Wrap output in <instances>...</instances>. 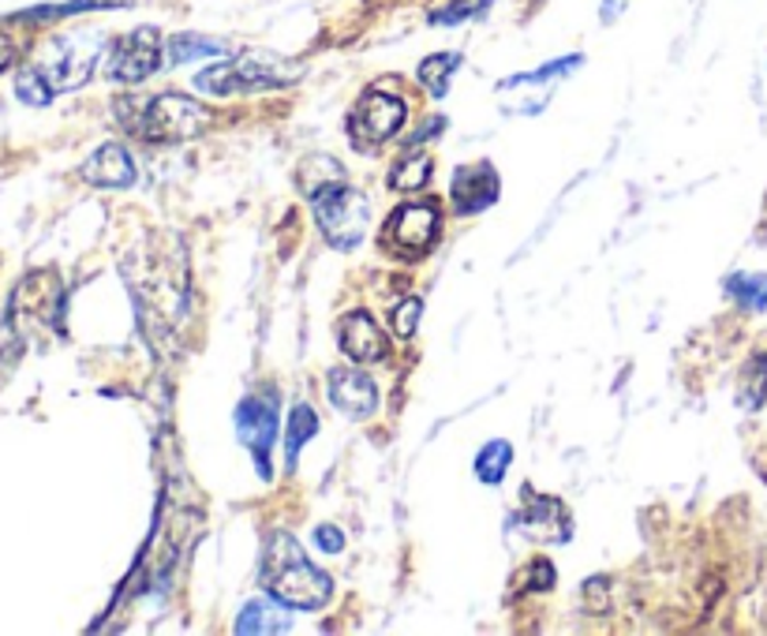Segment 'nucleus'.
<instances>
[{"label":"nucleus","instance_id":"nucleus-1","mask_svg":"<svg viewBox=\"0 0 767 636\" xmlns=\"http://www.w3.org/2000/svg\"><path fill=\"white\" fill-rule=\"evenodd\" d=\"M262 588L292 611H319L333 595V581L303 554L297 535L273 532L262 551Z\"/></svg>","mask_w":767,"mask_h":636},{"label":"nucleus","instance_id":"nucleus-2","mask_svg":"<svg viewBox=\"0 0 767 636\" xmlns=\"http://www.w3.org/2000/svg\"><path fill=\"white\" fill-rule=\"evenodd\" d=\"M311 207H314V221H319L327 243H333V248H341V251L356 248V243L363 240V232H367V225H371L367 195H363L360 188H352V184H345V180L322 188L311 199Z\"/></svg>","mask_w":767,"mask_h":636},{"label":"nucleus","instance_id":"nucleus-3","mask_svg":"<svg viewBox=\"0 0 767 636\" xmlns=\"http://www.w3.org/2000/svg\"><path fill=\"white\" fill-rule=\"evenodd\" d=\"M206 124H210V113L195 97L157 94L154 102H146L139 110V121H132L127 127L151 143H188L199 132H206Z\"/></svg>","mask_w":767,"mask_h":636},{"label":"nucleus","instance_id":"nucleus-4","mask_svg":"<svg viewBox=\"0 0 767 636\" xmlns=\"http://www.w3.org/2000/svg\"><path fill=\"white\" fill-rule=\"evenodd\" d=\"M292 83L284 72H273V64L259 61V56H240V61H225L218 67H206L195 75V86L203 94H248V91H270V86Z\"/></svg>","mask_w":767,"mask_h":636},{"label":"nucleus","instance_id":"nucleus-5","mask_svg":"<svg viewBox=\"0 0 767 636\" xmlns=\"http://www.w3.org/2000/svg\"><path fill=\"white\" fill-rule=\"evenodd\" d=\"M162 64V38L154 27H139V31L116 38L105 56V75L113 83H143L146 75L157 72Z\"/></svg>","mask_w":767,"mask_h":636},{"label":"nucleus","instance_id":"nucleus-6","mask_svg":"<svg viewBox=\"0 0 767 636\" xmlns=\"http://www.w3.org/2000/svg\"><path fill=\"white\" fill-rule=\"evenodd\" d=\"M438 218L442 213L435 202H405V207L393 210L382 243L401 259H416L438 240Z\"/></svg>","mask_w":767,"mask_h":636},{"label":"nucleus","instance_id":"nucleus-7","mask_svg":"<svg viewBox=\"0 0 767 636\" xmlns=\"http://www.w3.org/2000/svg\"><path fill=\"white\" fill-rule=\"evenodd\" d=\"M278 397L270 394H251L240 400L236 408V430H240L243 446L251 449L255 465H259V476L270 479V446H273V430H278Z\"/></svg>","mask_w":767,"mask_h":636},{"label":"nucleus","instance_id":"nucleus-8","mask_svg":"<svg viewBox=\"0 0 767 636\" xmlns=\"http://www.w3.org/2000/svg\"><path fill=\"white\" fill-rule=\"evenodd\" d=\"M408 121V110L397 94H386V91H367L360 97L356 113H352V135L363 139L367 146H379L393 139V135L405 127Z\"/></svg>","mask_w":767,"mask_h":636},{"label":"nucleus","instance_id":"nucleus-9","mask_svg":"<svg viewBox=\"0 0 767 636\" xmlns=\"http://www.w3.org/2000/svg\"><path fill=\"white\" fill-rule=\"evenodd\" d=\"M97 61V49H86L83 38H61L49 45V53L38 61V72L45 75L53 91H72L83 80H91Z\"/></svg>","mask_w":767,"mask_h":636},{"label":"nucleus","instance_id":"nucleus-10","mask_svg":"<svg viewBox=\"0 0 767 636\" xmlns=\"http://www.w3.org/2000/svg\"><path fill=\"white\" fill-rule=\"evenodd\" d=\"M338 345L352 364H375V359L386 356V330L367 311H349L338 322Z\"/></svg>","mask_w":767,"mask_h":636},{"label":"nucleus","instance_id":"nucleus-11","mask_svg":"<svg viewBox=\"0 0 767 636\" xmlns=\"http://www.w3.org/2000/svg\"><path fill=\"white\" fill-rule=\"evenodd\" d=\"M330 400H333V408H341L345 416L367 419V416H375V408H379V389L360 367H333L330 371Z\"/></svg>","mask_w":767,"mask_h":636},{"label":"nucleus","instance_id":"nucleus-12","mask_svg":"<svg viewBox=\"0 0 767 636\" xmlns=\"http://www.w3.org/2000/svg\"><path fill=\"white\" fill-rule=\"evenodd\" d=\"M79 173H83V180L94 184V188H132L135 184V161L121 143L97 146Z\"/></svg>","mask_w":767,"mask_h":636},{"label":"nucleus","instance_id":"nucleus-13","mask_svg":"<svg viewBox=\"0 0 767 636\" xmlns=\"http://www.w3.org/2000/svg\"><path fill=\"white\" fill-rule=\"evenodd\" d=\"M449 195H454V207L460 213L487 210L498 199V173L490 165H465V169H457Z\"/></svg>","mask_w":767,"mask_h":636},{"label":"nucleus","instance_id":"nucleus-14","mask_svg":"<svg viewBox=\"0 0 767 636\" xmlns=\"http://www.w3.org/2000/svg\"><path fill=\"white\" fill-rule=\"evenodd\" d=\"M520 524H525L528 532H532L536 540H543V543H566L569 535H573V532H569L566 505L558 502V498H550V494L528 498L525 513H520Z\"/></svg>","mask_w":767,"mask_h":636},{"label":"nucleus","instance_id":"nucleus-15","mask_svg":"<svg viewBox=\"0 0 767 636\" xmlns=\"http://www.w3.org/2000/svg\"><path fill=\"white\" fill-rule=\"evenodd\" d=\"M56 300H61V281L53 273H31V278L19 285L15 292V315H31V319H53L56 315Z\"/></svg>","mask_w":767,"mask_h":636},{"label":"nucleus","instance_id":"nucleus-16","mask_svg":"<svg viewBox=\"0 0 767 636\" xmlns=\"http://www.w3.org/2000/svg\"><path fill=\"white\" fill-rule=\"evenodd\" d=\"M338 180H345V173H341V165L327 158V154H314V158H308L297 169V184L308 199H314L322 188H330V184H338Z\"/></svg>","mask_w":767,"mask_h":636},{"label":"nucleus","instance_id":"nucleus-17","mask_svg":"<svg viewBox=\"0 0 767 636\" xmlns=\"http://www.w3.org/2000/svg\"><path fill=\"white\" fill-rule=\"evenodd\" d=\"M767 400V352H753L742 367V405L745 413H760Z\"/></svg>","mask_w":767,"mask_h":636},{"label":"nucleus","instance_id":"nucleus-18","mask_svg":"<svg viewBox=\"0 0 767 636\" xmlns=\"http://www.w3.org/2000/svg\"><path fill=\"white\" fill-rule=\"evenodd\" d=\"M289 614L278 611V606L270 603H248L240 614V622H236V633H284L289 629Z\"/></svg>","mask_w":767,"mask_h":636},{"label":"nucleus","instance_id":"nucleus-19","mask_svg":"<svg viewBox=\"0 0 767 636\" xmlns=\"http://www.w3.org/2000/svg\"><path fill=\"white\" fill-rule=\"evenodd\" d=\"M509 461H514V449H509V442H487L476 453V476L484 479V483L495 487V483L506 479Z\"/></svg>","mask_w":767,"mask_h":636},{"label":"nucleus","instance_id":"nucleus-20","mask_svg":"<svg viewBox=\"0 0 767 636\" xmlns=\"http://www.w3.org/2000/svg\"><path fill=\"white\" fill-rule=\"evenodd\" d=\"M427 180H431V158H427V154L405 158L397 169L390 173V188L393 191H419V188H427Z\"/></svg>","mask_w":767,"mask_h":636},{"label":"nucleus","instance_id":"nucleus-21","mask_svg":"<svg viewBox=\"0 0 767 636\" xmlns=\"http://www.w3.org/2000/svg\"><path fill=\"white\" fill-rule=\"evenodd\" d=\"M225 45L214 42V38H203V34H176L169 42V61L173 64H184V61H195V56H221Z\"/></svg>","mask_w":767,"mask_h":636},{"label":"nucleus","instance_id":"nucleus-22","mask_svg":"<svg viewBox=\"0 0 767 636\" xmlns=\"http://www.w3.org/2000/svg\"><path fill=\"white\" fill-rule=\"evenodd\" d=\"M314 430H319V416H314L308 405H297V408H292V416H289V438H284V446H289V461H292V465H297L303 442H308Z\"/></svg>","mask_w":767,"mask_h":636},{"label":"nucleus","instance_id":"nucleus-23","mask_svg":"<svg viewBox=\"0 0 767 636\" xmlns=\"http://www.w3.org/2000/svg\"><path fill=\"white\" fill-rule=\"evenodd\" d=\"M457 67V56L454 53H435V56H427V61L419 64V83L427 86L431 94L442 97L446 94V86H449V72Z\"/></svg>","mask_w":767,"mask_h":636},{"label":"nucleus","instance_id":"nucleus-24","mask_svg":"<svg viewBox=\"0 0 767 636\" xmlns=\"http://www.w3.org/2000/svg\"><path fill=\"white\" fill-rule=\"evenodd\" d=\"M15 94L23 97L27 105H38V110H42V105L53 102L56 91L49 86V80L38 72V67H27V72H19V80H15Z\"/></svg>","mask_w":767,"mask_h":636},{"label":"nucleus","instance_id":"nucleus-25","mask_svg":"<svg viewBox=\"0 0 767 636\" xmlns=\"http://www.w3.org/2000/svg\"><path fill=\"white\" fill-rule=\"evenodd\" d=\"M419 315H423V303L416 296H408V300H401L397 307H393V334L397 337H412L416 334V326H419Z\"/></svg>","mask_w":767,"mask_h":636},{"label":"nucleus","instance_id":"nucleus-26","mask_svg":"<svg viewBox=\"0 0 767 636\" xmlns=\"http://www.w3.org/2000/svg\"><path fill=\"white\" fill-rule=\"evenodd\" d=\"M730 292L734 296H742L749 307H764L767 303V278H734Z\"/></svg>","mask_w":767,"mask_h":636},{"label":"nucleus","instance_id":"nucleus-27","mask_svg":"<svg viewBox=\"0 0 767 636\" xmlns=\"http://www.w3.org/2000/svg\"><path fill=\"white\" fill-rule=\"evenodd\" d=\"M528 576H532V588H536V592L554 588V565H550L547 557H536V565L528 570Z\"/></svg>","mask_w":767,"mask_h":636},{"label":"nucleus","instance_id":"nucleus-28","mask_svg":"<svg viewBox=\"0 0 767 636\" xmlns=\"http://www.w3.org/2000/svg\"><path fill=\"white\" fill-rule=\"evenodd\" d=\"M314 540H319V546L327 554H341V551H345V535H341L333 524H322L319 532H314Z\"/></svg>","mask_w":767,"mask_h":636},{"label":"nucleus","instance_id":"nucleus-29","mask_svg":"<svg viewBox=\"0 0 767 636\" xmlns=\"http://www.w3.org/2000/svg\"><path fill=\"white\" fill-rule=\"evenodd\" d=\"M12 61H15V45H12V38L0 31V72H4V67H12Z\"/></svg>","mask_w":767,"mask_h":636}]
</instances>
